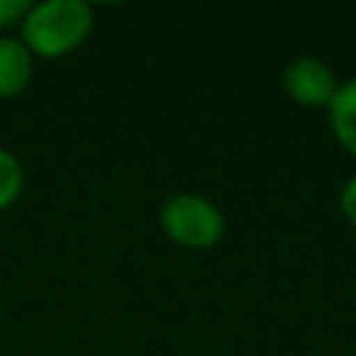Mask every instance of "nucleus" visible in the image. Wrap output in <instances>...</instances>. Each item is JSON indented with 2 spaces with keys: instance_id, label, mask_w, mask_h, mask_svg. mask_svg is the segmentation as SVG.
<instances>
[{
  "instance_id": "39448f33",
  "label": "nucleus",
  "mask_w": 356,
  "mask_h": 356,
  "mask_svg": "<svg viewBox=\"0 0 356 356\" xmlns=\"http://www.w3.org/2000/svg\"><path fill=\"white\" fill-rule=\"evenodd\" d=\"M328 120L337 142L356 156V78L339 83L334 100L328 103Z\"/></svg>"
},
{
  "instance_id": "20e7f679",
  "label": "nucleus",
  "mask_w": 356,
  "mask_h": 356,
  "mask_svg": "<svg viewBox=\"0 0 356 356\" xmlns=\"http://www.w3.org/2000/svg\"><path fill=\"white\" fill-rule=\"evenodd\" d=\"M33 78V53L17 36H0V100H11L28 89Z\"/></svg>"
},
{
  "instance_id": "0eeeda50",
  "label": "nucleus",
  "mask_w": 356,
  "mask_h": 356,
  "mask_svg": "<svg viewBox=\"0 0 356 356\" xmlns=\"http://www.w3.org/2000/svg\"><path fill=\"white\" fill-rule=\"evenodd\" d=\"M31 6L33 3H28V0H0V31L22 25L25 14L31 11Z\"/></svg>"
},
{
  "instance_id": "7ed1b4c3",
  "label": "nucleus",
  "mask_w": 356,
  "mask_h": 356,
  "mask_svg": "<svg viewBox=\"0 0 356 356\" xmlns=\"http://www.w3.org/2000/svg\"><path fill=\"white\" fill-rule=\"evenodd\" d=\"M284 89L300 106H328L339 83L325 61L303 56L284 70Z\"/></svg>"
},
{
  "instance_id": "f257e3e1",
  "label": "nucleus",
  "mask_w": 356,
  "mask_h": 356,
  "mask_svg": "<svg viewBox=\"0 0 356 356\" xmlns=\"http://www.w3.org/2000/svg\"><path fill=\"white\" fill-rule=\"evenodd\" d=\"M95 14L81 0H44L22 19V42L39 58H61L78 50L92 33Z\"/></svg>"
},
{
  "instance_id": "6e6552de",
  "label": "nucleus",
  "mask_w": 356,
  "mask_h": 356,
  "mask_svg": "<svg viewBox=\"0 0 356 356\" xmlns=\"http://www.w3.org/2000/svg\"><path fill=\"white\" fill-rule=\"evenodd\" d=\"M339 211H342V217L356 228V175L342 186V195H339Z\"/></svg>"
},
{
  "instance_id": "423d86ee",
  "label": "nucleus",
  "mask_w": 356,
  "mask_h": 356,
  "mask_svg": "<svg viewBox=\"0 0 356 356\" xmlns=\"http://www.w3.org/2000/svg\"><path fill=\"white\" fill-rule=\"evenodd\" d=\"M22 186H25V170L19 159L8 147H0V211L17 203Z\"/></svg>"
},
{
  "instance_id": "f03ea898",
  "label": "nucleus",
  "mask_w": 356,
  "mask_h": 356,
  "mask_svg": "<svg viewBox=\"0 0 356 356\" xmlns=\"http://www.w3.org/2000/svg\"><path fill=\"white\" fill-rule=\"evenodd\" d=\"M159 220L164 234L175 245L189 250L214 248L225 234V217L217 209V203L195 192H178L167 197L159 211Z\"/></svg>"
}]
</instances>
